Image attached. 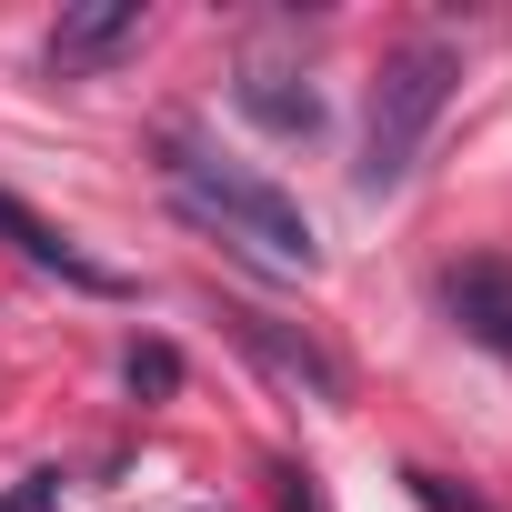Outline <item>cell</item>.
<instances>
[{"label": "cell", "instance_id": "obj_4", "mask_svg": "<svg viewBox=\"0 0 512 512\" xmlns=\"http://www.w3.org/2000/svg\"><path fill=\"white\" fill-rule=\"evenodd\" d=\"M0 241H11L31 272H51L61 292H91V302H131V272H111L101 251H81V241H71L61 221H41L21 191H0Z\"/></svg>", "mask_w": 512, "mask_h": 512}, {"label": "cell", "instance_id": "obj_10", "mask_svg": "<svg viewBox=\"0 0 512 512\" xmlns=\"http://www.w3.org/2000/svg\"><path fill=\"white\" fill-rule=\"evenodd\" d=\"M272 502H282V512H332V502H322V472H312V462H272Z\"/></svg>", "mask_w": 512, "mask_h": 512}, {"label": "cell", "instance_id": "obj_8", "mask_svg": "<svg viewBox=\"0 0 512 512\" xmlns=\"http://www.w3.org/2000/svg\"><path fill=\"white\" fill-rule=\"evenodd\" d=\"M121 372H131V392H151V402H171V392H181V352H171V342H131V362H121Z\"/></svg>", "mask_w": 512, "mask_h": 512}, {"label": "cell", "instance_id": "obj_1", "mask_svg": "<svg viewBox=\"0 0 512 512\" xmlns=\"http://www.w3.org/2000/svg\"><path fill=\"white\" fill-rule=\"evenodd\" d=\"M161 181H171V211L201 221L211 241H231L241 262H262V272H282V282H312V272H322L312 211H302L282 181L241 171V161H221V151H201V141H171V151H161Z\"/></svg>", "mask_w": 512, "mask_h": 512}, {"label": "cell", "instance_id": "obj_5", "mask_svg": "<svg viewBox=\"0 0 512 512\" xmlns=\"http://www.w3.org/2000/svg\"><path fill=\"white\" fill-rule=\"evenodd\" d=\"M141 41H151L141 0H81V11H61V31H51V81H91V71L131 61Z\"/></svg>", "mask_w": 512, "mask_h": 512}, {"label": "cell", "instance_id": "obj_3", "mask_svg": "<svg viewBox=\"0 0 512 512\" xmlns=\"http://www.w3.org/2000/svg\"><path fill=\"white\" fill-rule=\"evenodd\" d=\"M221 332L241 342V362H251V372L282 382L292 402H322V412H342V402H352V372H342L302 322H282V312H262V302H221Z\"/></svg>", "mask_w": 512, "mask_h": 512}, {"label": "cell", "instance_id": "obj_6", "mask_svg": "<svg viewBox=\"0 0 512 512\" xmlns=\"http://www.w3.org/2000/svg\"><path fill=\"white\" fill-rule=\"evenodd\" d=\"M432 292H442V312H452L462 342H482V352L512 362V251H472V262H452Z\"/></svg>", "mask_w": 512, "mask_h": 512}, {"label": "cell", "instance_id": "obj_9", "mask_svg": "<svg viewBox=\"0 0 512 512\" xmlns=\"http://www.w3.org/2000/svg\"><path fill=\"white\" fill-rule=\"evenodd\" d=\"M402 482H412V502H422V512H492L472 482H452V472H432V462H412Z\"/></svg>", "mask_w": 512, "mask_h": 512}, {"label": "cell", "instance_id": "obj_2", "mask_svg": "<svg viewBox=\"0 0 512 512\" xmlns=\"http://www.w3.org/2000/svg\"><path fill=\"white\" fill-rule=\"evenodd\" d=\"M452 81H462V51L452 41H412V51H392L382 61V81H372V121H362V161H352V191H402V171L422 161V141H432V121H442V101H452Z\"/></svg>", "mask_w": 512, "mask_h": 512}, {"label": "cell", "instance_id": "obj_7", "mask_svg": "<svg viewBox=\"0 0 512 512\" xmlns=\"http://www.w3.org/2000/svg\"><path fill=\"white\" fill-rule=\"evenodd\" d=\"M231 101H241V121H262L272 141H322V91L302 81V71H272V61H241V81H231Z\"/></svg>", "mask_w": 512, "mask_h": 512}]
</instances>
